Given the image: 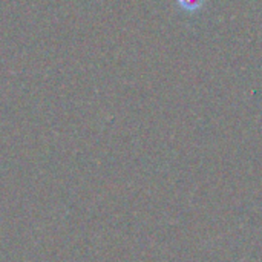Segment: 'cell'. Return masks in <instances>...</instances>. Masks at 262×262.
<instances>
[{"instance_id": "obj_1", "label": "cell", "mask_w": 262, "mask_h": 262, "mask_svg": "<svg viewBox=\"0 0 262 262\" xmlns=\"http://www.w3.org/2000/svg\"><path fill=\"white\" fill-rule=\"evenodd\" d=\"M178 2L184 9H196L203 0H178Z\"/></svg>"}]
</instances>
